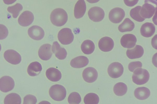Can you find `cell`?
I'll use <instances>...</instances> for the list:
<instances>
[{
  "mask_svg": "<svg viewBox=\"0 0 157 104\" xmlns=\"http://www.w3.org/2000/svg\"><path fill=\"white\" fill-rule=\"evenodd\" d=\"M155 30V27L152 23L146 22L141 26L140 32L141 35L144 37L149 38L154 34Z\"/></svg>",
  "mask_w": 157,
  "mask_h": 104,
  "instance_id": "cell-17",
  "label": "cell"
},
{
  "mask_svg": "<svg viewBox=\"0 0 157 104\" xmlns=\"http://www.w3.org/2000/svg\"><path fill=\"white\" fill-rule=\"evenodd\" d=\"M0 26V40L6 38L8 35V31L6 27L3 25L1 24Z\"/></svg>",
  "mask_w": 157,
  "mask_h": 104,
  "instance_id": "cell-35",
  "label": "cell"
},
{
  "mask_svg": "<svg viewBox=\"0 0 157 104\" xmlns=\"http://www.w3.org/2000/svg\"><path fill=\"white\" fill-rule=\"evenodd\" d=\"M134 95L137 99L144 100L149 97L150 95V92L149 89L146 87H140L135 89Z\"/></svg>",
  "mask_w": 157,
  "mask_h": 104,
  "instance_id": "cell-24",
  "label": "cell"
},
{
  "mask_svg": "<svg viewBox=\"0 0 157 104\" xmlns=\"http://www.w3.org/2000/svg\"><path fill=\"white\" fill-rule=\"evenodd\" d=\"M152 21L155 24L157 25V10L155 11L152 18Z\"/></svg>",
  "mask_w": 157,
  "mask_h": 104,
  "instance_id": "cell-40",
  "label": "cell"
},
{
  "mask_svg": "<svg viewBox=\"0 0 157 104\" xmlns=\"http://www.w3.org/2000/svg\"><path fill=\"white\" fill-rule=\"evenodd\" d=\"M52 50L58 59L63 60L66 58L67 55L66 50L64 48L61 47L57 41H55L53 42Z\"/></svg>",
  "mask_w": 157,
  "mask_h": 104,
  "instance_id": "cell-19",
  "label": "cell"
},
{
  "mask_svg": "<svg viewBox=\"0 0 157 104\" xmlns=\"http://www.w3.org/2000/svg\"><path fill=\"white\" fill-rule=\"evenodd\" d=\"M50 19L53 24L57 27H61L67 22L68 19L67 14L63 9L56 8L52 12Z\"/></svg>",
  "mask_w": 157,
  "mask_h": 104,
  "instance_id": "cell-1",
  "label": "cell"
},
{
  "mask_svg": "<svg viewBox=\"0 0 157 104\" xmlns=\"http://www.w3.org/2000/svg\"><path fill=\"white\" fill-rule=\"evenodd\" d=\"M155 1H156L157 2V0H154Z\"/></svg>",
  "mask_w": 157,
  "mask_h": 104,
  "instance_id": "cell-43",
  "label": "cell"
},
{
  "mask_svg": "<svg viewBox=\"0 0 157 104\" xmlns=\"http://www.w3.org/2000/svg\"><path fill=\"white\" fill-rule=\"evenodd\" d=\"M81 100V98L79 94L76 92L71 93L68 98V103L70 104H79Z\"/></svg>",
  "mask_w": 157,
  "mask_h": 104,
  "instance_id": "cell-32",
  "label": "cell"
},
{
  "mask_svg": "<svg viewBox=\"0 0 157 104\" xmlns=\"http://www.w3.org/2000/svg\"><path fill=\"white\" fill-rule=\"evenodd\" d=\"M151 44L152 47L157 50V34L155 35L152 38Z\"/></svg>",
  "mask_w": 157,
  "mask_h": 104,
  "instance_id": "cell-37",
  "label": "cell"
},
{
  "mask_svg": "<svg viewBox=\"0 0 157 104\" xmlns=\"http://www.w3.org/2000/svg\"><path fill=\"white\" fill-rule=\"evenodd\" d=\"M137 41L136 36L132 34H126L123 35L121 38V45L124 48H130L133 47Z\"/></svg>",
  "mask_w": 157,
  "mask_h": 104,
  "instance_id": "cell-12",
  "label": "cell"
},
{
  "mask_svg": "<svg viewBox=\"0 0 157 104\" xmlns=\"http://www.w3.org/2000/svg\"><path fill=\"white\" fill-rule=\"evenodd\" d=\"M149 76V73L147 70L139 68L134 71L132 78L134 83L137 85H142L148 81Z\"/></svg>",
  "mask_w": 157,
  "mask_h": 104,
  "instance_id": "cell-2",
  "label": "cell"
},
{
  "mask_svg": "<svg viewBox=\"0 0 157 104\" xmlns=\"http://www.w3.org/2000/svg\"><path fill=\"white\" fill-rule=\"evenodd\" d=\"M144 3H147L154 5L157 9V2L154 0H145Z\"/></svg>",
  "mask_w": 157,
  "mask_h": 104,
  "instance_id": "cell-39",
  "label": "cell"
},
{
  "mask_svg": "<svg viewBox=\"0 0 157 104\" xmlns=\"http://www.w3.org/2000/svg\"><path fill=\"white\" fill-rule=\"evenodd\" d=\"M21 99L20 95L15 93H11L7 95L4 99L5 104H20Z\"/></svg>",
  "mask_w": 157,
  "mask_h": 104,
  "instance_id": "cell-27",
  "label": "cell"
},
{
  "mask_svg": "<svg viewBox=\"0 0 157 104\" xmlns=\"http://www.w3.org/2000/svg\"><path fill=\"white\" fill-rule=\"evenodd\" d=\"M42 70L41 64L39 62L35 61L31 63L29 65L27 71L29 76L34 77L38 75Z\"/></svg>",
  "mask_w": 157,
  "mask_h": 104,
  "instance_id": "cell-23",
  "label": "cell"
},
{
  "mask_svg": "<svg viewBox=\"0 0 157 104\" xmlns=\"http://www.w3.org/2000/svg\"><path fill=\"white\" fill-rule=\"evenodd\" d=\"M89 62L88 58L84 56H80L72 59L70 62V65L75 68H81L86 66Z\"/></svg>",
  "mask_w": 157,
  "mask_h": 104,
  "instance_id": "cell-21",
  "label": "cell"
},
{
  "mask_svg": "<svg viewBox=\"0 0 157 104\" xmlns=\"http://www.w3.org/2000/svg\"><path fill=\"white\" fill-rule=\"evenodd\" d=\"M141 7L137 6L131 9L130 12L131 17L135 20L139 22L143 21L145 18L142 17L140 14V10Z\"/></svg>",
  "mask_w": 157,
  "mask_h": 104,
  "instance_id": "cell-29",
  "label": "cell"
},
{
  "mask_svg": "<svg viewBox=\"0 0 157 104\" xmlns=\"http://www.w3.org/2000/svg\"><path fill=\"white\" fill-rule=\"evenodd\" d=\"M157 10L156 8L153 5L145 3L141 9L140 14L145 19L150 18L153 16Z\"/></svg>",
  "mask_w": 157,
  "mask_h": 104,
  "instance_id": "cell-15",
  "label": "cell"
},
{
  "mask_svg": "<svg viewBox=\"0 0 157 104\" xmlns=\"http://www.w3.org/2000/svg\"><path fill=\"white\" fill-rule=\"evenodd\" d=\"M4 57L7 61L13 65L19 64L21 60L20 55L13 49H8L5 51L4 53Z\"/></svg>",
  "mask_w": 157,
  "mask_h": 104,
  "instance_id": "cell-6",
  "label": "cell"
},
{
  "mask_svg": "<svg viewBox=\"0 0 157 104\" xmlns=\"http://www.w3.org/2000/svg\"><path fill=\"white\" fill-rule=\"evenodd\" d=\"M113 91L116 95L122 96L125 95L127 91L126 85L123 82H118L114 86Z\"/></svg>",
  "mask_w": 157,
  "mask_h": 104,
  "instance_id": "cell-28",
  "label": "cell"
},
{
  "mask_svg": "<svg viewBox=\"0 0 157 104\" xmlns=\"http://www.w3.org/2000/svg\"><path fill=\"white\" fill-rule=\"evenodd\" d=\"M58 38L61 43L67 45L72 43L74 40V36L71 29L65 28L59 31L58 34Z\"/></svg>",
  "mask_w": 157,
  "mask_h": 104,
  "instance_id": "cell-4",
  "label": "cell"
},
{
  "mask_svg": "<svg viewBox=\"0 0 157 104\" xmlns=\"http://www.w3.org/2000/svg\"><path fill=\"white\" fill-rule=\"evenodd\" d=\"M125 15L124 10L119 7L115 8L110 10L109 17L110 20L115 23L121 22L124 17Z\"/></svg>",
  "mask_w": 157,
  "mask_h": 104,
  "instance_id": "cell-7",
  "label": "cell"
},
{
  "mask_svg": "<svg viewBox=\"0 0 157 104\" xmlns=\"http://www.w3.org/2000/svg\"><path fill=\"white\" fill-rule=\"evenodd\" d=\"M82 77L86 82L91 83L97 79L98 73L96 70L92 67H88L85 69L82 72Z\"/></svg>",
  "mask_w": 157,
  "mask_h": 104,
  "instance_id": "cell-10",
  "label": "cell"
},
{
  "mask_svg": "<svg viewBox=\"0 0 157 104\" xmlns=\"http://www.w3.org/2000/svg\"><path fill=\"white\" fill-rule=\"evenodd\" d=\"M88 14L89 18L95 22L101 21L105 16L103 10L101 8L97 6L91 8L89 10Z\"/></svg>",
  "mask_w": 157,
  "mask_h": 104,
  "instance_id": "cell-8",
  "label": "cell"
},
{
  "mask_svg": "<svg viewBox=\"0 0 157 104\" xmlns=\"http://www.w3.org/2000/svg\"><path fill=\"white\" fill-rule=\"evenodd\" d=\"M28 33L29 36L31 38L36 40H41L44 35V32L43 29L36 25L30 27L28 30Z\"/></svg>",
  "mask_w": 157,
  "mask_h": 104,
  "instance_id": "cell-13",
  "label": "cell"
},
{
  "mask_svg": "<svg viewBox=\"0 0 157 104\" xmlns=\"http://www.w3.org/2000/svg\"><path fill=\"white\" fill-rule=\"evenodd\" d=\"M86 10V5L84 0H78L76 3L74 10V14L76 19L82 18Z\"/></svg>",
  "mask_w": 157,
  "mask_h": 104,
  "instance_id": "cell-20",
  "label": "cell"
},
{
  "mask_svg": "<svg viewBox=\"0 0 157 104\" xmlns=\"http://www.w3.org/2000/svg\"><path fill=\"white\" fill-rule=\"evenodd\" d=\"M81 48L82 52L84 53L89 55L92 53L94 51L95 45L94 43L91 40H86L82 42Z\"/></svg>",
  "mask_w": 157,
  "mask_h": 104,
  "instance_id": "cell-26",
  "label": "cell"
},
{
  "mask_svg": "<svg viewBox=\"0 0 157 104\" xmlns=\"http://www.w3.org/2000/svg\"><path fill=\"white\" fill-rule=\"evenodd\" d=\"M88 2L91 3H94L98 2L100 0H86Z\"/></svg>",
  "mask_w": 157,
  "mask_h": 104,
  "instance_id": "cell-42",
  "label": "cell"
},
{
  "mask_svg": "<svg viewBox=\"0 0 157 104\" xmlns=\"http://www.w3.org/2000/svg\"><path fill=\"white\" fill-rule=\"evenodd\" d=\"M23 9V6L20 3H16L15 5L8 7L7 10L8 12L12 14L13 18H16L21 11Z\"/></svg>",
  "mask_w": 157,
  "mask_h": 104,
  "instance_id": "cell-31",
  "label": "cell"
},
{
  "mask_svg": "<svg viewBox=\"0 0 157 104\" xmlns=\"http://www.w3.org/2000/svg\"><path fill=\"white\" fill-rule=\"evenodd\" d=\"M124 1L127 6L132 7L137 4L139 0H124Z\"/></svg>",
  "mask_w": 157,
  "mask_h": 104,
  "instance_id": "cell-36",
  "label": "cell"
},
{
  "mask_svg": "<svg viewBox=\"0 0 157 104\" xmlns=\"http://www.w3.org/2000/svg\"><path fill=\"white\" fill-rule=\"evenodd\" d=\"M142 67V63L140 61H135L130 62L128 66V69L131 72H134L135 70Z\"/></svg>",
  "mask_w": 157,
  "mask_h": 104,
  "instance_id": "cell-34",
  "label": "cell"
},
{
  "mask_svg": "<svg viewBox=\"0 0 157 104\" xmlns=\"http://www.w3.org/2000/svg\"><path fill=\"white\" fill-rule=\"evenodd\" d=\"M15 85L14 81L11 77L5 76L0 80V89L4 92H7L12 90Z\"/></svg>",
  "mask_w": 157,
  "mask_h": 104,
  "instance_id": "cell-9",
  "label": "cell"
},
{
  "mask_svg": "<svg viewBox=\"0 0 157 104\" xmlns=\"http://www.w3.org/2000/svg\"><path fill=\"white\" fill-rule=\"evenodd\" d=\"M124 71L122 65L118 62L112 63L109 66L108 73L109 75L112 78H116L121 77Z\"/></svg>",
  "mask_w": 157,
  "mask_h": 104,
  "instance_id": "cell-5",
  "label": "cell"
},
{
  "mask_svg": "<svg viewBox=\"0 0 157 104\" xmlns=\"http://www.w3.org/2000/svg\"><path fill=\"white\" fill-rule=\"evenodd\" d=\"M144 53V49L141 45H136L133 48L127 49L126 53L130 59H134L141 57Z\"/></svg>",
  "mask_w": 157,
  "mask_h": 104,
  "instance_id": "cell-18",
  "label": "cell"
},
{
  "mask_svg": "<svg viewBox=\"0 0 157 104\" xmlns=\"http://www.w3.org/2000/svg\"><path fill=\"white\" fill-rule=\"evenodd\" d=\"M135 27V24L130 19L125 18L118 27V30L121 32L131 31Z\"/></svg>",
  "mask_w": 157,
  "mask_h": 104,
  "instance_id": "cell-25",
  "label": "cell"
},
{
  "mask_svg": "<svg viewBox=\"0 0 157 104\" xmlns=\"http://www.w3.org/2000/svg\"><path fill=\"white\" fill-rule=\"evenodd\" d=\"M49 95L54 100L61 101L64 99L66 95V90L62 85L56 84L52 86L49 91Z\"/></svg>",
  "mask_w": 157,
  "mask_h": 104,
  "instance_id": "cell-3",
  "label": "cell"
},
{
  "mask_svg": "<svg viewBox=\"0 0 157 104\" xmlns=\"http://www.w3.org/2000/svg\"><path fill=\"white\" fill-rule=\"evenodd\" d=\"M152 63L153 65L157 68V52L153 56Z\"/></svg>",
  "mask_w": 157,
  "mask_h": 104,
  "instance_id": "cell-38",
  "label": "cell"
},
{
  "mask_svg": "<svg viewBox=\"0 0 157 104\" xmlns=\"http://www.w3.org/2000/svg\"><path fill=\"white\" fill-rule=\"evenodd\" d=\"M114 45L113 40L108 37L101 38L99 41L98 45L99 49L102 51L108 52L111 51Z\"/></svg>",
  "mask_w": 157,
  "mask_h": 104,
  "instance_id": "cell-14",
  "label": "cell"
},
{
  "mask_svg": "<svg viewBox=\"0 0 157 104\" xmlns=\"http://www.w3.org/2000/svg\"><path fill=\"white\" fill-rule=\"evenodd\" d=\"M99 99L98 95L94 93H90L86 94L84 98L83 101L85 104H97Z\"/></svg>",
  "mask_w": 157,
  "mask_h": 104,
  "instance_id": "cell-30",
  "label": "cell"
},
{
  "mask_svg": "<svg viewBox=\"0 0 157 104\" xmlns=\"http://www.w3.org/2000/svg\"><path fill=\"white\" fill-rule=\"evenodd\" d=\"M6 4L10 5L14 3L17 0H3Z\"/></svg>",
  "mask_w": 157,
  "mask_h": 104,
  "instance_id": "cell-41",
  "label": "cell"
},
{
  "mask_svg": "<svg viewBox=\"0 0 157 104\" xmlns=\"http://www.w3.org/2000/svg\"><path fill=\"white\" fill-rule=\"evenodd\" d=\"M34 16L30 11H26L23 12L20 16L18 20L19 24L23 27H27L33 22Z\"/></svg>",
  "mask_w": 157,
  "mask_h": 104,
  "instance_id": "cell-11",
  "label": "cell"
},
{
  "mask_svg": "<svg viewBox=\"0 0 157 104\" xmlns=\"http://www.w3.org/2000/svg\"><path fill=\"white\" fill-rule=\"evenodd\" d=\"M46 75L48 79L53 82L59 81L62 77L60 71L54 67H50L48 69L46 72Z\"/></svg>",
  "mask_w": 157,
  "mask_h": 104,
  "instance_id": "cell-22",
  "label": "cell"
},
{
  "mask_svg": "<svg viewBox=\"0 0 157 104\" xmlns=\"http://www.w3.org/2000/svg\"><path fill=\"white\" fill-rule=\"evenodd\" d=\"M37 102L36 97L33 95H28L24 98V104H35Z\"/></svg>",
  "mask_w": 157,
  "mask_h": 104,
  "instance_id": "cell-33",
  "label": "cell"
},
{
  "mask_svg": "<svg viewBox=\"0 0 157 104\" xmlns=\"http://www.w3.org/2000/svg\"><path fill=\"white\" fill-rule=\"evenodd\" d=\"M51 47V45L49 44H45L40 46L38 50V54L41 59L46 61L50 59L52 54Z\"/></svg>",
  "mask_w": 157,
  "mask_h": 104,
  "instance_id": "cell-16",
  "label": "cell"
}]
</instances>
